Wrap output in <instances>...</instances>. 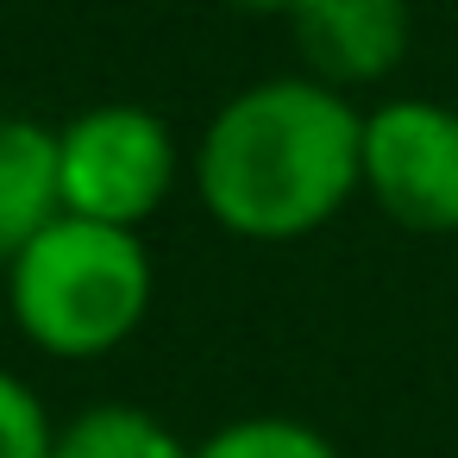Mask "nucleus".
Returning <instances> with one entry per match:
<instances>
[{
    "mask_svg": "<svg viewBox=\"0 0 458 458\" xmlns=\"http://www.w3.org/2000/svg\"><path fill=\"white\" fill-rule=\"evenodd\" d=\"M57 445V420L38 402V389L0 364V458H51Z\"/></svg>",
    "mask_w": 458,
    "mask_h": 458,
    "instance_id": "obj_9",
    "label": "nucleus"
},
{
    "mask_svg": "<svg viewBox=\"0 0 458 458\" xmlns=\"http://www.w3.org/2000/svg\"><path fill=\"white\" fill-rule=\"evenodd\" d=\"M364 107L314 76H264L214 107L189 151L208 220L245 245H295L358 201Z\"/></svg>",
    "mask_w": 458,
    "mask_h": 458,
    "instance_id": "obj_1",
    "label": "nucleus"
},
{
    "mask_svg": "<svg viewBox=\"0 0 458 458\" xmlns=\"http://www.w3.org/2000/svg\"><path fill=\"white\" fill-rule=\"evenodd\" d=\"M358 195L420 239L458 233V107L433 95H389L364 107Z\"/></svg>",
    "mask_w": 458,
    "mask_h": 458,
    "instance_id": "obj_4",
    "label": "nucleus"
},
{
    "mask_svg": "<svg viewBox=\"0 0 458 458\" xmlns=\"http://www.w3.org/2000/svg\"><path fill=\"white\" fill-rule=\"evenodd\" d=\"M182 182V145L164 114L101 101L57 126V214L145 233Z\"/></svg>",
    "mask_w": 458,
    "mask_h": 458,
    "instance_id": "obj_3",
    "label": "nucleus"
},
{
    "mask_svg": "<svg viewBox=\"0 0 458 458\" xmlns=\"http://www.w3.org/2000/svg\"><path fill=\"white\" fill-rule=\"evenodd\" d=\"M57 214V126L0 114V270Z\"/></svg>",
    "mask_w": 458,
    "mask_h": 458,
    "instance_id": "obj_6",
    "label": "nucleus"
},
{
    "mask_svg": "<svg viewBox=\"0 0 458 458\" xmlns=\"http://www.w3.org/2000/svg\"><path fill=\"white\" fill-rule=\"evenodd\" d=\"M220 7H233V13H276V20H283L295 0H220Z\"/></svg>",
    "mask_w": 458,
    "mask_h": 458,
    "instance_id": "obj_10",
    "label": "nucleus"
},
{
    "mask_svg": "<svg viewBox=\"0 0 458 458\" xmlns=\"http://www.w3.org/2000/svg\"><path fill=\"white\" fill-rule=\"evenodd\" d=\"M0 276H7V314L20 339L64 364L120 352L145 327L157 295L145 239L76 214H51Z\"/></svg>",
    "mask_w": 458,
    "mask_h": 458,
    "instance_id": "obj_2",
    "label": "nucleus"
},
{
    "mask_svg": "<svg viewBox=\"0 0 458 458\" xmlns=\"http://www.w3.org/2000/svg\"><path fill=\"white\" fill-rule=\"evenodd\" d=\"M195 445L151 408L132 402H95L70 420H57L51 458H189Z\"/></svg>",
    "mask_w": 458,
    "mask_h": 458,
    "instance_id": "obj_7",
    "label": "nucleus"
},
{
    "mask_svg": "<svg viewBox=\"0 0 458 458\" xmlns=\"http://www.w3.org/2000/svg\"><path fill=\"white\" fill-rule=\"evenodd\" d=\"M189 458H339V445L295 414H245L214 427L208 439H195Z\"/></svg>",
    "mask_w": 458,
    "mask_h": 458,
    "instance_id": "obj_8",
    "label": "nucleus"
},
{
    "mask_svg": "<svg viewBox=\"0 0 458 458\" xmlns=\"http://www.w3.org/2000/svg\"><path fill=\"white\" fill-rule=\"evenodd\" d=\"M301 76L364 95L383 89L414 51V7L408 0H295L283 13Z\"/></svg>",
    "mask_w": 458,
    "mask_h": 458,
    "instance_id": "obj_5",
    "label": "nucleus"
}]
</instances>
